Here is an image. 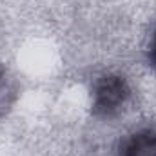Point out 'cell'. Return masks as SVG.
Returning <instances> with one entry per match:
<instances>
[{
	"label": "cell",
	"mask_w": 156,
	"mask_h": 156,
	"mask_svg": "<svg viewBox=\"0 0 156 156\" xmlns=\"http://www.w3.org/2000/svg\"><path fill=\"white\" fill-rule=\"evenodd\" d=\"M129 96V87L125 80L120 76H105L102 78L94 89V113L102 116L115 115L118 109L125 104Z\"/></svg>",
	"instance_id": "1"
},
{
	"label": "cell",
	"mask_w": 156,
	"mask_h": 156,
	"mask_svg": "<svg viewBox=\"0 0 156 156\" xmlns=\"http://www.w3.org/2000/svg\"><path fill=\"white\" fill-rule=\"evenodd\" d=\"M123 156H156V131L136 134L125 147Z\"/></svg>",
	"instance_id": "2"
},
{
	"label": "cell",
	"mask_w": 156,
	"mask_h": 156,
	"mask_svg": "<svg viewBox=\"0 0 156 156\" xmlns=\"http://www.w3.org/2000/svg\"><path fill=\"white\" fill-rule=\"evenodd\" d=\"M149 62L153 64V67H156V37L151 42V47H149Z\"/></svg>",
	"instance_id": "3"
}]
</instances>
